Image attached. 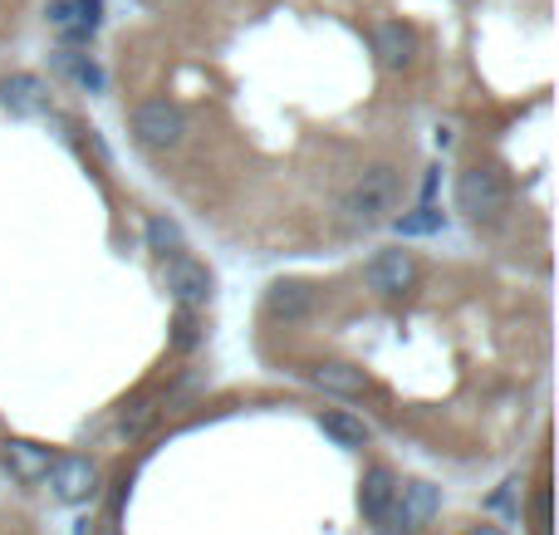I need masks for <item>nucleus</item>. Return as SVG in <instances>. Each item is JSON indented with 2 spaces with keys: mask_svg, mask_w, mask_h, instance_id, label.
Returning a JSON list of instances; mask_svg holds the SVG:
<instances>
[{
  "mask_svg": "<svg viewBox=\"0 0 559 535\" xmlns=\"http://www.w3.org/2000/svg\"><path fill=\"white\" fill-rule=\"evenodd\" d=\"M397 206V173L393 167H368V173L354 177V187L344 192V216L358 226L383 222Z\"/></svg>",
  "mask_w": 559,
  "mask_h": 535,
  "instance_id": "1",
  "label": "nucleus"
},
{
  "mask_svg": "<svg viewBox=\"0 0 559 535\" xmlns=\"http://www.w3.org/2000/svg\"><path fill=\"white\" fill-rule=\"evenodd\" d=\"M511 202V187L496 167H466L456 177V212H466L472 222H496Z\"/></svg>",
  "mask_w": 559,
  "mask_h": 535,
  "instance_id": "2",
  "label": "nucleus"
},
{
  "mask_svg": "<svg viewBox=\"0 0 559 535\" xmlns=\"http://www.w3.org/2000/svg\"><path fill=\"white\" fill-rule=\"evenodd\" d=\"M133 138L147 153H173L187 138V114L173 98H147V104L133 108Z\"/></svg>",
  "mask_w": 559,
  "mask_h": 535,
  "instance_id": "3",
  "label": "nucleus"
},
{
  "mask_svg": "<svg viewBox=\"0 0 559 535\" xmlns=\"http://www.w3.org/2000/svg\"><path fill=\"white\" fill-rule=\"evenodd\" d=\"M45 477L64 507H84V501L98 497V467L88 457H55Z\"/></svg>",
  "mask_w": 559,
  "mask_h": 535,
  "instance_id": "4",
  "label": "nucleus"
},
{
  "mask_svg": "<svg viewBox=\"0 0 559 535\" xmlns=\"http://www.w3.org/2000/svg\"><path fill=\"white\" fill-rule=\"evenodd\" d=\"M364 285L378 295H407L417 285V261L407 251H378L364 265Z\"/></svg>",
  "mask_w": 559,
  "mask_h": 535,
  "instance_id": "5",
  "label": "nucleus"
},
{
  "mask_svg": "<svg viewBox=\"0 0 559 535\" xmlns=\"http://www.w3.org/2000/svg\"><path fill=\"white\" fill-rule=\"evenodd\" d=\"M49 25H55L59 39L84 45V39H94V29L104 25V0H55V5H49Z\"/></svg>",
  "mask_w": 559,
  "mask_h": 535,
  "instance_id": "6",
  "label": "nucleus"
},
{
  "mask_svg": "<svg viewBox=\"0 0 559 535\" xmlns=\"http://www.w3.org/2000/svg\"><path fill=\"white\" fill-rule=\"evenodd\" d=\"M167 290L177 295V305H206L212 300V271H206L202 261H192L187 251L167 255Z\"/></svg>",
  "mask_w": 559,
  "mask_h": 535,
  "instance_id": "7",
  "label": "nucleus"
},
{
  "mask_svg": "<svg viewBox=\"0 0 559 535\" xmlns=\"http://www.w3.org/2000/svg\"><path fill=\"white\" fill-rule=\"evenodd\" d=\"M373 55H378V64L383 69H407L413 64V55H417L413 29H407L403 20H378L373 25Z\"/></svg>",
  "mask_w": 559,
  "mask_h": 535,
  "instance_id": "8",
  "label": "nucleus"
},
{
  "mask_svg": "<svg viewBox=\"0 0 559 535\" xmlns=\"http://www.w3.org/2000/svg\"><path fill=\"white\" fill-rule=\"evenodd\" d=\"M265 310H271L275 320L295 324V320H305V314L314 310V290L299 285V281H275L271 290H265Z\"/></svg>",
  "mask_w": 559,
  "mask_h": 535,
  "instance_id": "9",
  "label": "nucleus"
},
{
  "mask_svg": "<svg viewBox=\"0 0 559 535\" xmlns=\"http://www.w3.org/2000/svg\"><path fill=\"white\" fill-rule=\"evenodd\" d=\"M49 462H55V452L39 448V442H29V438H5V467H10V477L39 482V477L49 472Z\"/></svg>",
  "mask_w": 559,
  "mask_h": 535,
  "instance_id": "10",
  "label": "nucleus"
},
{
  "mask_svg": "<svg viewBox=\"0 0 559 535\" xmlns=\"http://www.w3.org/2000/svg\"><path fill=\"white\" fill-rule=\"evenodd\" d=\"M309 383H314V389H324V393H334V399H358V393L368 389L364 369H354V364H338V359L314 364V369H309Z\"/></svg>",
  "mask_w": 559,
  "mask_h": 535,
  "instance_id": "11",
  "label": "nucleus"
},
{
  "mask_svg": "<svg viewBox=\"0 0 559 535\" xmlns=\"http://www.w3.org/2000/svg\"><path fill=\"white\" fill-rule=\"evenodd\" d=\"M0 98H5V108L10 114H20V118H35V114H45L49 108V94H45V84H39L35 74L5 79V84H0Z\"/></svg>",
  "mask_w": 559,
  "mask_h": 535,
  "instance_id": "12",
  "label": "nucleus"
},
{
  "mask_svg": "<svg viewBox=\"0 0 559 535\" xmlns=\"http://www.w3.org/2000/svg\"><path fill=\"white\" fill-rule=\"evenodd\" d=\"M393 497H397V477L388 467H368V477H364V487H358V511H364L368 521H378L388 507H393Z\"/></svg>",
  "mask_w": 559,
  "mask_h": 535,
  "instance_id": "13",
  "label": "nucleus"
},
{
  "mask_svg": "<svg viewBox=\"0 0 559 535\" xmlns=\"http://www.w3.org/2000/svg\"><path fill=\"white\" fill-rule=\"evenodd\" d=\"M319 428H324L338 448H364V442H368V428L354 418V413H338L334 408V413H324V418H319Z\"/></svg>",
  "mask_w": 559,
  "mask_h": 535,
  "instance_id": "14",
  "label": "nucleus"
},
{
  "mask_svg": "<svg viewBox=\"0 0 559 535\" xmlns=\"http://www.w3.org/2000/svg\"><path fill=\"white\" fill-rule=\"evenodd\" d=\"M147 246H153L157 255H177V251H187V236H182V226L177 222L153 216V222H147Z\"/></svg>",
  "mask_w": 559,
  "mask_h": 535,
  "instance_id": "15",
  "label": "nucleus"
},
{
  "mask_svg": "<svg viewBox=\"0 0 559 535\" xmlns=\"http://www.w3.org/2000/svg\"><path fill=\"white\" fill-rule=\"evenodd\" d=\"M437 226H442V212H437L432 202H423L417 212L397 216V231H403V236H427V231H437Z\"/></svg>",
  "mask_w": 559,
  "mask_h": 535,
  "instance_id": "16",
  "label": "nucleus"
},
{
  "mask_svg": "<svg viewBox=\"0 0 559 535\" xmlns=\"http://www.w3.org/2000/svg\"><path fill=\"white\" fill-rule=\"evenodd\" d=\"M197 340H202L197 310H192V305H182V310H177V324H173V344H177V349H197Z\"/></svg>",
  "mask_w": 559,
  "mask_h": 535,
  "instance_id": "17",
  "label": "nucleus"
},
{
  "mask_svg": "<svg viewBox=\"0 0 559 535\" xmlns=\"http://www.w3.org/2000/svg\"><path fill=\"white\" fill-rule=\"evenodd\" d=\"M153 418H157V408H153V403H133V408L123 413V423H118V428H123L128 438H138V432H143Z\"/></svg>",
  "mask_w": 559,
  "mask_h": 535,
  "instance_id": "18",
  "label": "nucleus"
},
{
  "mask_svg": "<svg viewBox=\"0 0 559 535\" xmlns=\"http://www.w3.org/2000/svg\"><path fill=\"white\" fill-rule=\"evenodd\" d=\"M535 535H550V521H545V497H535Z\"/></svg>",
  "mask_w": 559,
  "mask_h": 535,
  "instance_id": "19",
  "label": "nucleus"
},
{
  "mask_svg": "<svg viewBox=\"0 0 559 535\" xmlns=\"http://www.w3.org/2000/svg\"><path fill=\"white\" fill-rule=\"evenodd\" d=\"M472 535H501V531H496V526H476Z\"/></svg>",
  "mask_w": 559,
  "mask_h": 535,
  "instance_id": "20",
  "label": "nucleus"
}]
</instances>
